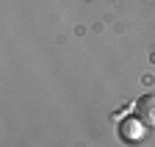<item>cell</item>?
I'll return each mask as SVG.
<instances>
[{
    "mask_svg": "<svg viewBox=\"0 0 155 147\" xmlns=\"http://www.w3.org/2000/svg\"><path fill=\"white\" fill-rule=\"evenodd\" d=\"M136 117H139L147 128H155V92H147L136 100Z\"/></svg>",
    "mask_w": 155,
    "mask_h": 147,
    "instance_id": "cell-2",
    "label": "cell"
},
{
    "mask_svg": "<svg viewBox=\"0 0 155 147\" xmlns=\"http://www.w3.org/2000/svg\"><path fill=\"white\" fill-rule=\"evenodd\" d=\"M119 136L127 142V144H136V142H144L147 136V125L139 119V117H127L122 125H119Z\"/></svg>",
    "mask_w": 155,
    "mask_h": 147,
    "instance_id": "cell-1",
    "label": "cell"
}]
</instances>
